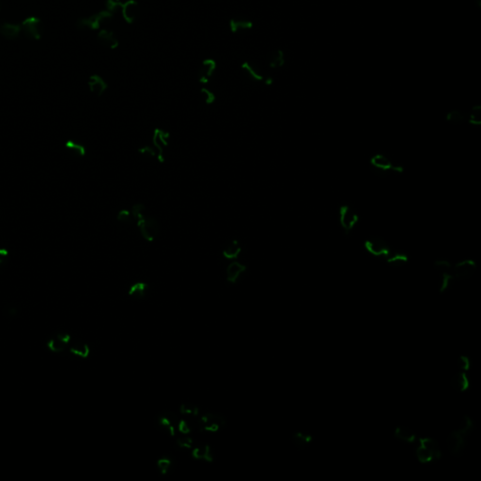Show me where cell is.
<instances>
[{
	"mask_svg": "<svg viewBox=\"0 0 481 481\" xmlns=\"http://www.w3.org/2000/svg\"><path fill=\"white\" fill-rule=\"evenodd\" d=\"M240 252H241V246L239 244V242L237 240H233L232 243H230L225 249L223 250V257L225 259L234 260L238 259Z\"/></svg>",
	"mask_w": 481,
	"mask_h": 481,
	"instance_id": "cell-29",
	"label": "cell"
},
{
	"mask_svg": "<svg viewBox=\"0 0 481 481\" xmlns=\"http://www.w3.org/2000/svg\"><path fill=\"white\" fill-rule=\"evenodd\" d=\"M312 441H313L312 435L305 433L303 432H297L292 436L293 445L299 450L306 449L310 444H312Z\"/></svg>",
	"mask_w": 481,
	"mask_h": 481,
	"instance_id": "cell-27",
	"label": "cell"
},
{
	"mask_svg": "<svg viewBox=\"0 0 481 481\" xmlns=\"http://www.w3.org/2000/svg\"><path fill=\"white\" fill-rule=\"evenodd\" d=\"M240 68L243 71V73L249 77L250 79H252L254 81L264 80V76H263V74H261L260 69L255 63L250 62V61H245V62L241 63Z\"/></svg>",
	"mask_w": 481,
	"mask_h": 481,
	"instance_id": "cell-26",
	"label": "cell"
},
{
	"mask_svg": "<svg viewBox=\"0 0 481 481\" xmlns=\"http://www.w3.org/2000/svg\"><path fill=\"white\" fill-rule=\"evenodd\" d=\"M200 93H201V95L203 96L204 101L207 104H213V102H215V99H216L215 95L210 90H208L206 88H202Z\"/></svg>",
	"mask_w": 481,
	"mask_h": 481,
	"instance_id": "cell-42",
	"label": "cell"
},
{
	"mask_svg": "<svg viewBox=\"0 0 481 481\" xmlns=\"http://www.w3.org/2000/svg\"><path fill=\"white\" fill-rule=\"evenodd\" d=\"M120 11L122 18L127 24H133L138 19L139 15V3L136 0H127L121 3Z\"/></svg>",
	"mask_w": 481,
	"mask_h": 481,
	"instance_id": "cell-14",
	"label": "cell"
},
{
	"mask_svg": "<svg viewBox=\"0 0 481 481\" xmlns=\"http://www.w3.org/2000/svg\"><path fill=\"white\" fill-rule=\"evenodd\" d=\"M394 435L398 440L403 442V443H406V444H413L417 441L416 433L412 429L405 427V426L397 427L395 429Z\"/></svg>",
	"mask_w": 481,
	"mask_h": 481,
	"instance_id": "cell-23",
	"label": "cell"
},
{
	"mask_svg": "<svg viewBox=\"0 0 481 481\" xmlns=\"http://www.w3.org/2000/svg\"><path fill=\"white\" fill-rule=\"evenodd\" d=\"M285 63L284 53L281 50H277L273 52L269 56V66L273 69H277L282 67Z\"/></svg>",
	"mask_w": 481,
	"mask_h": 481,
	"instance_id": "cell-31",
	"label": "cell"
},
{
	"mask_svg": "<svg viewBox=\"0 0 481 481\" xmlns=\"http://www.w3.org/2000/svg\"><path fill=\"white\" fill-rule=\"evenodd\" d=\"M370 165L372 168L380 175H385L388 173H399L402 172L403 167L398 163L386 154L377 153L370 159Z\"/></svg>",
	"mask_w": 481,
	"mask_h": 481,
	"instance_id": "cell-2",
	"label": "cell"
},
{
	"mask_svg": "<svg viewBox=\"0 0 481 481\" xmlns=\"http://www.w3.org/2000/svg\"><path fill=\"white\" fill-rule=\"evenodd\" d=\"M477 2H478V7H479V8H481V0H477Z\"/></svg>",
	"mask_w": 481,
	"mask_h": 481,
	"instance_id": "cell-46",
	"label": "cell"
},
{
	"mask_svg": "<svg viewBox=\"0 0 481 481\" xmlns=\"http://www.w3.org/2000/svg\"><path fill=\"white\" fill-rule=\"evenodd\" d=\"M21 26H22V30H24L25 34L28 38L40 40L44 34V24L41 21V19L35 16H30L25 19L22 22Z\"/></svg>",
	"mask_w": 481,
	"mask_h": 481,
	"instance_id": "cell-10",
	"label": "cell"
},
{
	"mask_svg": "<svg viewBox=\"0 0 481 481\" xmlns=\"http://www.w3.org/2000/svg\"><path fill=\"white\" fill-rule=\"evenodd\" d=\"M98 42L102 45V47H106L108 49L114 50L119 47V41L115 36L114 32L107 30V29H102L99 31L97 35Z\"/></svg>",
	"mask_w": 481,
	"mask_h": 481,
	"instance_id": "cell-18",
	"label": "cell"
},
{
	"mask_svg": "<svg viewBox=\"0 0 481 481\" xmlns=\"http://www.w3.org/2000/svg\"><path fill=\"white\" fill-rule=\"evenodd\" d=\"M476 270H477V263L475 260L463 259L454 265V278L458 280H466L472 277Z\"/></svg>",
	"mask_w": 481,
	"mask_h": 481,
	"instance_id": "cell-11",
	"label": "cell"
},
{
	"mask_svg": "<svg viewBox=\"0 0 481 481\" xmlns=\"http://www.w3.org/2000/svg\"><path fill=\"white\" fill-rule=\"evenodd\" d=\"M169 133L156 128L153 133V146L156 150V157L160 163H164V148L169 143Z\"/></svg>",
	"mask_w": 481,
	"mask_h": 481,
	"instance_id": "cell-12",
	"label": "cell"
},
{
	"mask_svg": "<svg viewBox=\"0 0 481 481\" xmlns=\"http://www.w3.org/2000/svg\"><path fill=\"white\" fill-rule=\"evenodd\" d=\"M365 248L374 258L385 261L393 247L382 237L372 236L365 241Z\"/></svg>",
	"mask_w": 481,
	"mask_h": 481,
	"instance_id": "cell-3",
	"label": "cell"
},
{
	"mask_svg": "<svg viewBox=\"0 0 481 481\" xmlns=\"http://www.w3.org/2000/svg\"><path fill=\"white\" fill-rule=\"evenodd\" d=\"M359 221V215L356 210L348 205L344 204L339 207L338 210V222L340 228L346 234H349L355 229Z\"/></svg>",
	"mask_w": 481,
	"mask_h": 481,
	"instance_id": "cell-4",
	"label": "cell"
},
{
	"mask_svg": "<svg viewBox=\"0 0 481 481\" xmlns=\"http://www.w3.org/2000/svg\"><path fill=\"white\" fill-rule=\"evenodd\" d=\"M468 120L472 125H481V106L476 105L472 108L469 114Z\"/></svg>",
	"mask_w": 481,
	"mask_h": 481,
	"instance_id": "cell-35",
	"label": "cell"
},
{
	"mask_svg": "<svg viewBox=\"0 0 481 481\" xmlns=\"http://www.w3.org/2000/svg\"><path fill=\"white\" fill-rule=\"evenodd\" d=\"M22 31V26L20 24L3 23L0 25V34L6 39L14 40L18 38Z\"/></svg>",
	"mask_w": 481,
	"mask_h": 481,
	"instance_id": "cell-25",
	"label": "cell"
},
{
	"mask_svg": "<svg viewBox=\"0 0 481 481\" xmlns=\"http://www.w3.org/2000/svg\"><path fill=\"white\" fill-rule=\"evenodd\" d=\"M139 152L142 153V154H147V155H149V156H156V150L155 148L153 147H150V146H145L143 148H140L139 149Z\"/></svg>",
	"mask_w": 481,
	"mask_h": 481,
	"instance_id": "cell-45",
	"label": "cell"
},
{
	"mask_svg": "<svg viewBox=\"0 0 481 481\" xmlns=\"http://www.w3.org/2000/svg\"><path fill=\"white\" fill-rule=\"evenodd\" d=\"M70 352L75 356L85 359L89 357L91 353V349L87 343L83 341H76L70 346Z\"/></svg>",
	"mask_w": 481,
	"mask_h": 481,
	"instance_id": "cell-28",
	"label": "cell"
},
{
	"mask_svg": "<svg viewBox=\"0 0 481 481\" xmlns=\"http://www.w3.org/2000/svg\"><path fill=\"white\" fill-rule=\"evenodd\" d=\"M136 223L141 236L145 240L152 241L155 239L159 232V224L154 217L145 215L143 218Z\"/></svg>",
	"mask_w": 481,
	"mask_h": 481,
	"instance_id": "cell-8",
	"label": "cell"
},
{
	"mask_svg": "<svg viewBox=\"0 0 481 481\" xmlns=\"http://www.w3.org/2000/svg\"><path fill=\"white\" fill-rule=\"evenodd\" d=\"M474 429H475L474 421L470 417L465 416V417H463L462 421H461V424L457 430H459L462 433L466 435L467 437H469V435L472 433Z\"/></svg>",
	"mask_w": 481,
	"mask_h": 481,
	"instance_id": "cell-32",
	"label": "cell"
},
{
	"mask_svg": "<svg viewBox=\"0 0 481 481\" xmlns=\"http://www.w3.org/2000/svg\"><path fill=\"white\" fill-rule=\"evenodd\" d=\"M120 7H121V2L116 1V0H106L105 1L106 10L111 12L112 14H114L115 12L120 10Z\"/></svg>",
	"mask_w": 481,
	"mask_h": 481,
	"instance_id": "cell-41",
	"label": "cell"
},
{
	"mask_svg": "<svg viewBox=\"0 0 481 481\" xmlns=\"http://www.w3.org/2000/svg\"><path fill=\"white\" fill-rule=\"evenodd\" d=\"M226 424V419L218 414L205 413L199 416V426L207 433H216Z\"/></svg>",
	"mask_w": 481,
	"mask_h": 481,
	"instance_id": "cell-9",
	"label": "cell"
},
{
	"mask_svg": "<svg viewBox=\"0 0 481 481\" xmlns=\"http://www.w3.org/2000/svg\"><path fill=\"white\" fill-rule=\"evenodd\" d=\"M116 1H119V2H120V0H116Z\"/></svg>",
	"mask_w": 481,
	"mask_h": 481,
	"instance_id": "cell-49",
	"label": "cell"
},
{
	"mask_svg": "<svg viewBox=\"0 0 481 481\" xmlns=\"http://www.w3.org/2000/svg\"><path fill=\"white\" fill-rule=\"evenodd\" d=\"M0 9H1V3H0Z\"/></svg>",
	"mask_w": 481,
	"mask_h": 481,
	"instance_id": "cell-48",
	"label": "cell"
},
{
	"mask_svg": "<svg viewBox=\"0 0 481 481\" xmlns=\"http://www.w3.org/2000/svg\"><path fill=\"white\" fill-rule=\"evenodd\" d=\"M457 367L460 371L466 372L467 370H470L471 361L469 359V357L466 355H461L457 360Z\"/></svg>",
	"mask_w": 481,
	"mask_h": 481,
	"instance_id": "cell-38",
	"label": "cell"
},
{
	"mask_svg": "<svg viewBox=\"0 0 481 481\" xmlns=\"http://www.w3.org/2000/svg\"><path fill=\"white\" fill-rule=\"evenodd\" d=\"M145 211H146V207L145 205L142 203H137L135 204L132 209H131V214H132V217L137 221L140 220L141 218H143L145 216Z\"/></svg>",
	"mask_w": 481,
	"mask_h": 481,
	"instance_id": "cell-34",
	"label": "cell"
},
{
	"mask_svg": "<svg viewBox=\"0 0 481 481\" xmlns=\"http://www.w3.org/2000/svg\"><path fill=\"white\" fill-rule=\"evenodd\" d=\"M434 267L441 276L439 290L441 293H444L456 280L454 278L453 265L446 259H438L434 262Z\"/></svg>",
	"mask_w": 481,
	"mask_h": 481,
	"instance_id": "cell-5",
	"label": "cell"
},
{
	"mask_svg": "<svg viewBox=\"0 0 481 481\" xmlns=\"http://www.w3.org/2000/svg\"><path fill=\"white\" fill-rule=\"evenodd\" d=\"M172 462L169 458H161L157 461V468L161 475L165 476L170 470Z\"/></svg>",
	"mask_w": 481,
	"mask_h": 481,
	"instance_id": "cell-36",
	"label": "cell"
},
{
	"mask_svg": "<svg viewBox=\"0 0 481 481\" xmlns=\"http://www.w3.org/2000/svg\"><path fill=\"white\" fill-rule=\"evenodd\" d=\"M409 257L406 252L393 247L387 259H385V262L392 267H401L407 263Z\"/></svg>",
	"mask_w": 481,
	"mask_h": 481,
	"instance_id": "cell-20",
	"label": "cell"
},
{
	"mask_svg": "<svg viewBox=\"0 0 481 481\" xmlns=\"http://www.w3.org/2000/svg\"><path fill=\"white\" fill-rule=\"evenodd\" d=\"M446 120L452 124H463L466 120V117L463 112L460 110H452L446 115Z\"/></svg>",
	"mask_w": 481,
	"mask_h": 481,
	"instance_id": "cell-33",
	"label": "cell"
},
{
	"mask_svg": "<svg viewBox=\"0 0 481 481\" xmlns=\"http://www.w3.org/2000/svg\"><path fill=\"white\" fill-rule=\"evenodd\" d=\"M71 341V337L69 334L61 332L57 333L48 339L47 345V348L52 352L61 353L67 349V346Z\"/></svg>",
	"mask_w": 481,
	"mask_h": 481,
	"instance_id": "cell-13",
	"label": "cell"
},
{
	"mask_svg": "<svg viewBox=\"0 0 481 481\" xmlns=\"http://www.w3.org/2000/svg\"><path fill=\"white\" fill-rule=\"evenodd\" d=\"M1 263H2V258L0 257V265H1Z\"/></svg>",
	"mask_w": 481,
	"mask_h": 481,
	"instance_id": "cell-47",
	"label": "cell"
},
{
	"mask_svg": "<svg viewBox=\"0 0 481 481\" xmlns=\"http://www.w3.org/2000/svg\"><path fill=\"white\" fill-rule=\"evenodd\" d=\"M66 148L71 149L74 151L76 154L80 155V156H84L85 153H86V148L82 145L74 142V141H68L66 143Z\"/></svg>",
	"mask_w": 481,
	"mask_h": 481,
	"instance_id": "cell-39",
	"label": "cell"
},
{
	"mask_svg": "<svg viewBox=\"0 0 481 481\" xmlns=\"http://www.w3.org/2000/svg\"><path fill=\"white\" fill-rule=\"evenodd\" d=\"M178 422L176 416L172 413H166L159 417V425L171 436L176 434Z\"/></svg>",
	"mask_w": 481,
	"mask_h": 481,
	"instance_id": "cell-17",
	"label": "cell"
},
{
	"mask_svg": "<svg viewBox=\"0 0 481 481\" xmlns=\"http://www.w3.org/2000/svg\"><path fill=\"white\" fill-rule=\"evenodd\" d=\"M148 285L145 282H137L133 284L129 289L128 294L129 296L137 298V299H142L146 296V293L148 291Z\"/></svg>",
	"mask_w": 481,
	"mask_h": 481,
	"instance_id": "cell-30",
	"label": "cell"
},
{
	"mask_svg": "<svg viewBox=\"0 0 481 481\" xmlns=\"http://www.w3.org/2000/svg\"><path fill=\"white\" fill-rule=\"evenodd\" d=\"M180 412L186 416L199 417V408L192 404H183L180 408Z\"/></svg>",
	"mask_w": 481,
	"mask_h": 481,
	"instance_id": "cell-37",
	"label": "cell"
},
{
	"mask_svg": "<svg viewBox=\"0 0 481 481\" xmlns=\"http://www.w3.org/2000/svg\"><path fill=\"white\" fill-rule=\"evenodd\" d=\"M417 460L421 463L438 461L442 457V451L438 443L432 438H421L418 440L417 448Z\"/></svg>",
	"mask_w": 481,
	"mask_h": 481,
	"instance_id": "cell-1",
	"label": "cell"
},
{
	"mask_svg": "<svg viewBox=\"0 0 481 481\" xmlns=\"http://www.w3.org/2000/svg\"><path fill=\"white\" fill-rule=\"evenodd\" d=\"M178 431L184 435H188L191 433V428L185 420H180L178 422Z\"/></svg>",
	"mask_w": 481,
	"mask_h": 481,
	"instance_id": "cell-43",
	"label": "cell"
},
{
	"mask_svg": "<svg viewBox=\"0 0 481 481\" xmlns=\"http://www.w3.org/2000/svg\"><path fill=\"white\" fill-rule=\"evenodd\" d=\"M192 457L194 460L204 461L207 463H212L214 460L212 448L208 444H199L195 446L192 451Z\"/></svg>",
	"mask_w": 481,
	"mask_h": 481,
	"instance_id": "cell-22",
	"label": "cell"
},
{
	"mask_svg": "<svg viewBox=\"0 0 481 481\" xmlns=\"http://www.w3.org/2000/svg\"><path fill=\"white\" fill-rule=\"evenodd\" d=\"M113 17L111 12L105 10L99 11L95 14L91 15L90 17H83L78 19L76 22V27L79 29H91L97 30L101 28L102 24L106 21H109Z\"/></svg>",
	"mask_w": 481,
	"mask_h": 481,
	"instance_id": "cell-6",
	"label": "cell"
},
{
	"mask_svg": "<svg viewBox=\"0 0 481 481\" xmlns=\"http://www.w3.org/2000/svg\"><path fill=\"white\" fill-rule=\"evenodd\" d=\"M467 438L468 437L462 433L459 430L453 431L447 436L446 439V445L448 451L455 457H461L465 451Z\"/></svg>",
	"mask_w": 481,
	"mask_h": 481,
	"instance_id": "cell-7",
	"label": "cell"
},
{
	"mask_svg": "<svg viewBox=\"0 0 481 481\" xmlns=\"http://www.w3.org/2000/svg\"><path fill=\"white\" fill-rule=\"evenodd\" d=\"M88 86L91 93H94L97 96H102L108 88L107 83L98 74H93L90 77L88 81Z\"/></svg>",
	"mask_w": 481,
	"mask_h": 481,
	"instance_id": "cell-21",
	"label": "cell"
},
{
	"mask_svg": "<svg viewBox=\"0 0 481 481\" xmlns=\"http://www.w3.org/2000/svg\"><path fill=\"white\" fill-rule=\"evenodd\" d=\"M246 271V266L241 264L239 261L233 260L231 262L227 270H226V276H227V281L234 284L238 281V279L240 278V276Z\"/></svg>",
	"mask_w": 481,
	"mask_h": 481,
	"instance_id": "cell-16",
	"label": "cell"
},
{
	"mask_svg": "<svg viewBox=\"0 0 481 481\" xmlns=\"http://www.w3.org/2000/svg\"><path fill=\"white\" fill-rule=\"evenodd\" d=\"M132 217V214H131V212L128 211V210H121L120 212H119L118 215H117V219L120 221V222H126V221H129Z\"/></svg>",
	"mask_w": 481,
	"mask_h": 481,
	"instance_id": "cell-44",
	"label": "cell"
},
{
	"mask_svg": "<svg viewBox=\"0 0 481 481\" xmlns=\"http://www.w3.org/2000/svg\"><path fill=\"white\" fill-rule=\"evenodd\" d=\"M451 387L457 392H465L470 386V380L468 378L466 372L459 371L456 373L450 381Z\"/></svg>",
	"mask_w": 481,
	"mask_h": 481,
	"instance_id": "cell-19",
	"label": "cell"
},
{
	"mask_svg": "<svg viewBox=\"0 0 481 481\" xmlns=\"http://www.w3.org/2000/svg\"><path fill=\"white\" fill-rule=\"evenodd\" d=\"M177 445L181 448H185V449H189L193 446V440L191 437L189 436H181V437H178L177 438Z\"/></svg>",
	"mask_w": 481,
	"mask_h": 481,
	"instance_id": "cell-40",
	"label": "cell"
},
{
	"mask_svg": "<svg viewBox=\"0 0 481 481\" xmlns=\"http://www.w3.org/2000/svg\"><path fill=\"white\" fill-rule=\"evenodd\" d=\"M216 67H217L216 61L213 58L204 59L199 68L198 81L202 84L209 83L216 70Z\"/></svg>",
	"mask_w": 481,
	"mask_h": 481,
	"instance_id": "cell-15",
	"label": "cell"
},
{
	"mask_svg": "<svg viewBox=\"0 0 481 481\" xmlns=\"http://www.w3.org/2000/svg\"><path fill=\"white\" fill-rule=\"evenodd\" d=\"M230 29L233 34H240L253 28V23L248 19L232 18L230 20Z\"/></svg>",
	"mask_w": 481,
	"mask_h": 481,
	"instance_id": "cell-24",
	"label": "cell"
}]
</instances>
